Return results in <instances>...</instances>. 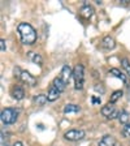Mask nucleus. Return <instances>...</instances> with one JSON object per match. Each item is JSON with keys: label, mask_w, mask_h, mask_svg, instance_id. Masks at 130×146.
I'll return each instance as SVG.
<instances>
[{"label": "nucleus", "mask_w": 130, "mask_h": 146, "mask_svg": "<svg viewBox=\"0 0 130 146\" xmlns=\"http://www.w3.org/2000/svg\"><path fill=\"white\" fill-rule=\"evenodd\" d=\"M17 31L18 35H20V39H21V43L25 46L34 44L36 42V39H38L36 30L27 22H20L17 26Z\"/></svg>", "instance_id": "obj_1"}, {"label": "nucleus", "mask_w": 130, "mask_h": 146, "mask_svg": "<svg viewBox=\"0 0 130 146\" xmlns=\"http://www.w3.org/2000/svg\"><path fill=\"white\" fill-rule=\"evenodd\" d=\"M18 117V110L13 108V107H7L1 111V115H0V120L4 125H11L15 124L17 121Z\"/></svg>", "instance_id": "obj_2"}, {"label": "nucleus", "mask_w": 130, "mask_h": 146, "mask_svg": "<svg viewBox=\"0 0 130 146\" xmlns=\"http://www.w3.org/2000/svg\"><path fill=\"white\" fill-rule=\"evenodd\" d=\"M73 78H74V88L76 90H82L85 86V67L82 64H77L73 69Z\"/></svg>", "instance_id": "obj_3"}, {"label": "nucleus", "mask_w": 130, "mask_h": 146, "mask_svg": "<svg viewBox=\"0 0 130 146\" xmlns=\"http://www.w3.org/2000/svg\"><path fill=\"white\" fill-rule=\"evenodd\" d=\"M86 132L82 129H70L64 133V138L68 141H79L82 138H85Z\"/></svg>", "instance_id": "obj_4"}, {"label": "nucleus", "mask_w": 130, "mask_h": 146, "mask_svg": "<svg viewBox=\"0 0 130 146\" xmlns=\"http://www.w3.org/2000/svg\"><path fill=\"white\" fill-rule=\"evenodd\" d=\"M20 80H21L24 84L29 85V86H35L36 85V78L33 76V74H30L29 72H26V70H22V72H21Z\"/></svg>", "instance_id": "obj_5"}, {"label": "nucleus", "mask_w": 130, "mask_h": 146, "mask_svg": "<svg viewBox=\"0 0 130 146\" xmlns=\"http://www.w3.org/2000/svg\"><path fill=\"white\" fill-rule=\"evenodd\" d=\"M117 110H116V107H115V104L113 103H107L106 106H103L102 107V110H100V112H102V115L104 116V117H107V119H109L111 116L113 115V113L116 112Z\"/></svg>", "instance_id": "obj_6"}, {"label": "nucleus", "mask_w": 130, "mask_h": 146, "mask_svg": "<svg viewBox=\"0 0 130 146\" xmlns=\"http://www.w3.org/2000/svg\"><path fill=\"white\" fill-rule=\"evenodd\" d=\"M102 47H103L104 50H113L116 47V40L113 36L111 35H106L103 38V40H102Z\"/></svg>", "instance_id": "obj_7"}, {"label": "nucleus", "mask_w": 130, "mask_h": 146, "mask_svg": "<svg viewBox=\"0 0 130 146\" xmlns=\"http://www.w3.org/2000/svg\"><path fill=\"white\" fill-rule=\"evenodd\" d=\"M116 138L111 134H106L102 137V140L98 142V146H116Z\"/></svg>", "instance_id": "obj_8"}, {"label": "nucleus", "mask_w": 130, "mask_h": 146, "mask_svg": "<svg viewBox=\"0 0 130 146\" xmlns=\"http://www.w3.org/2000/svg\"><path fill=\"white\" fill-rule=\"evenodd\" d=\"M60 77L64 80V82H65V84H68V82H69V80H70V77H73V70H72V68H70L68 64H65V65L61 68Z\"/></svg>", "instance_id": "obj_9"}, {"label": "nucleus", "mask_w": 130, "mask_h": 146, "mask_svg": "<svg viewBox=\"0 0 130 146\" xmlns=\"http://www.w3.org/2000/svg\"><path fill=\"white\" fill-rule=\"evenodd\" d=\"M94 12H95L94 8L91 5H88V4H85V5L79 9V15H81L83 18H90L91 16L94 15Z\"/></svg>", "instance_id": "obj_10"}, {"label": "nucleus", "mask_w": 130, "mask_h": 146, "mask_svg": "<svg viewBox=\"0 0 130 146\" xmlns=\"http://www.w3.org/2000/svg\"><path fill=\"white\" fill-rule=\"evenodd\" d=\"M60 91L57 90V89L55 88L53 85L51 86V88L48 89V93H47V98H48V102H55V100L57 99L59 97H60Z\"/></svg>", "instance_id": "obj_11"}, {"label": "nucleus", "mask_w": 130, "mask_h": 146, "mask_svg": "<svg viewBox=\"0 0 130 146\" xmlns=\"http://www.w3.org/2000/svg\"><path fill=\"white\" fill-rule=\"evenodd\" d=\"M27 58L30 59V60L33 61L34 64H38V65H42V63H43L42 56H40V55L38 54V52L29 51V52H27Z\"/></svg>", "instance_id": "obj_12"}, {"label": "nucleus", "mask_w": 130, "mask_h": 146, "mask_svg": "<svg viewBox=\"0 0 130 146\" xmlns=\"http://www.w3.org/2000/svg\"><path fill=\"white\" fill-rule=\"evenodd\" d=\"M12 97L15 98L16 100L24 99V97H25V90L21 88V86H16V88L12 90Z\"/></svg>", "instance_id": "obj_13"}, {"label": "nucleus", "mask_w": 130, "mask_h": 146, "mask_svg": "<svg viewBox=\"0 0 130 146\" xmlns=\"http://www.w3.org/2000/svg\"><path fill=\"white\" fill-rule=\"evenodd\" d=\"M52 85H53L55 88L57 89V90L60 91V93H63V91L65 90V88H67V84L64 82V80L61 78L60 76H59V77H56V78L53 80V82H52Z\"/></svg>", "instance_id": "obj_14"}, {"label": "nucleus", "mask_w": 130, "mask_h": 146, "mask_svg": "<svg viewBox=\"0 0 130 146\" xmlns=\"http://www.w3.org/2000/svg\"><path fill=\"white\" fill-rule=\"evenodd\" d=\"M47 100H48V98H47L46 94H38L33 98V102L36 106H44V104L47 103Z\"/></svg>", "instance_id": "obj_15"}, {"label": "nucleus", "mask_w": 130, "mask_h": 146, "mask_svg": "<svg viewBox=\"0 0 130 146\" xmlns=\"http://www.w3.org/2000/svg\"><path fill=\"white\" fill-rule=\"evenodd\" d=\"M81 111V107L78 104H74V103H69V104H65L64 107V113H72V112H79Z\"/></svg>", "instance_id": "obj_16"}, {"label": "nucleus", "mask_w": 130, "mask_h": 146, "mask_svg": "<svg viewBox=\"0 0 130 146\" xmlns=\"http://www.w3.org/2000/svg\"><path fill=\"white\" fill-rule=\"evenodd\" d=\"M129 120H130L129 112H127L126 110H121V111H120V113H118V121L125 125V124H127V123H129Z\"/></svg>", "instance_id": "obj_17"}, {"label": "nucleus", "mask_w": 130, "mask_h": 146, "mask_svg": "<svg viewBox=\"0 0 130 146\" xmlns=\"http://www.w3.org/2000/svg\"><path fill=\"white\" fill-rule=\"evenodd\" d=\"M109 73H111V74H113L116 78H120L122 82H126V76H125V74L120 69H117V68H112V69L109 70Z\"/></svg>", "instance_id": "obj_18"}, {"label": "nucleus", "mask_w": 130, "mask_h": 146, "mask_svg": "<svg viewBox=\"0 0 130 146\" xmlns=\"http://www.w3.org/2000/svg\"><path fill=\"white\" fill-rule=\"evenodd\" d=\"M122 94H124V91H122V90H116V91H113L112 95H111V98H109V103H113V104H115L116 102H117V100L122 97Z\"/></svg>", "instance_id": "obj_19"}, {"label": "nucleus", "mask_w": 130, "mask_h": 146, "mask_svg": "<svg viewBox=\"0 0 130 146\" xmlns=\"http://www.w3.org/2000/svg\"><path fill=\"white\" fill-rule=\"evenodd\" d=\"M121 67H122V69L126 72L127 76H130V61H129V59H126V58L121 59Z\"/></svg>", "instance_id": "obj_20"}, {"label": "nucleus", "mask_w": 130, "mask_h": 146, "mask_svg": "<svg viewBox=\"0 0 130 146\" xmlns=\"http://www.w3.org/2000/svg\"><path fill=\"white\" fill-rule=\"evenodd\" d=\"M122 134H124L126 138H130V123L124 125V129H122Z\"/></svg>", "instance_id": "obj_21"}, {"label": "nucleus", "mask_w": 130, "mask_h": 146, "mask_svg": "<svg viewBox=\"0 0 130 146\" xmlns=\"http://www.w3.org/2000/svg\"><path fill=\"white\" fill-rule=\"evenodd\" d=\"M94 89H95V91H98L99 94H103L104 91H106V89L103 88V85L102 84H96V85L94 86Z\"/></svg>", "instance_id": "obj_22"}, {"label": "nucleus", "mask_w": 130, "mask_h": 146, "mask_svg": "<svg viewBox=\"0 0 130 146\" xmlns=\"http://www.w3.org/2000/svg\"><path fill=\"white\" fill-rule=\"evenodd\" d=\"M0 50H1V52L5 51V40L4 39H0Z\"/></svg>", "instance_id": "obj_23"}, {"label": "nucleus", "mask_w": 130, "mask_h": 146, "mask_svg": "<svg viewBox=\"0 0 130 146\" xmlns=\"http://www.w3.org/2000/svg\"><path fill=\"white\" fill-rule=\"evenodd\" d=\"M92 103L94 104H100V102H102V100H100V98H98V97H92Z\"/></svg>", "instance_id": "obj_24"}, {"label": "nucleus", "mask_w": 130, "mask_h": 146, "mask_svg": "<svg viewBox=\"0 0 130 146\" xmlns=\"http://www.w3.org/2000/svg\"><path fill=\"white\" fill-rule=\"evenodd\" d=\"M12 146H24V143H22L21 142V141H16V142L15 143H13V145Z\"/></svg>", "instance_id": "obj_25"}, {"label": "nucleus", "mask_w": 130, "mask_h": 146, "mask_svg": "<svg viewBox=\"0 0 130 146\" xmlns=\"http://www.w3.org/2000/svg\"><path fill=\"white\" fill-rule=\"evenodd\" d=\"M127 88H129V90H130V82H129V84H127Z\"/></svg>", "instance_id": "obj_26"}]
</instances>
